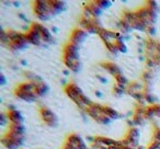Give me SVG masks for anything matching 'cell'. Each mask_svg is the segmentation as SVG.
<instances>
[{
	"mask_svg": "<svg viewBox=\"0 0 160 149\" xmlns=\"http://www.w3.org/2000/svg\"><path fill=\"white\" fill-rule=\"evenodd\" d=\"M9 132L14 134H19V135H24L27 132V127L24 126V124H11L9 125Z\"/></svg>",
	"mask_w": 160,
	"mask_h": 149,
	"instance_id": "cell-19",
	"label": "cell"
},
{
	"mask_svg": "<svg viewBox=\"0 0 160 149\" xmlns=\"http://www.w3.org/2000/svg\"><path fill=\"white\" fill-rule=\"evenodd\" d=\"M1 144H2V146H5L7 149H20L21 148L17 142H14L13 140L9 139L7 136H3V137L1 138Z\"/></svg>",
	"mask_w": 160,
	"mask_h": 149,
	"instance_id": "cell-20",
	"label": "cell"
},
{
	"mask_svg": "<svg viewBox=\"0 0 160 149\" xmlns=\"http://www.w3.org/2000/svg\"><path fill=\"white\" fill-rule=\"evenodd\" d=\"M151 107H152L153 113H155L156 117L160 118V103H156V104L151 105Z\"/></svg>",
	"mask_w": 160,
	"mask_h": 149,
	"instance_id": "cell-27",
	"label": "cell"
},
{
	"mask_svg": "<svg viewBox=\"0 0 160 149\" xmlns=\"http://www.w3.org/2000/svg\"><path fill=\"white\" fill-rule=\"evenodd\" d=\"M64 90H65L66 96L68 97L70 100H72L75 103H77L80 99L85 96L82 89H81L78 85H76L75 82H70V83H68V85H66L64 88Z\"/></svg>",
	"mask_w": 160,
	"mask_h": 149,
	"instance_id": "cell-9",
	"label": "cell"
},
{
	"mask_svg": "<svg viewBox=\"0 0 160 149\" xmlns=\"http://www.w3.org/2000/svg\"><path fill=\"white\" fill-rule=\"evenodd\" d=\"M97 3H98V6L103 10V11L107 10V9H109V8L113 5V2H112V1H109V0H105V1L104 0H98Z\"/></svg>",
	"mask_w": 160,
	"mask_h": 149,
	"instance_id": "cell-25",
	"label": "cell"
},
{
	"mask_svg": "<svg viewBox=\"0 0 160 149\" xmlns=\"http://www.w3.org/2000/svg\"><path fill=\"white\" fill-rule=\"evenodd\" d=\"M64 75H66V76H68V75H69V71H68V70H64Z\"/></svg>",
	"mask_w": 160,
	"mask_h": 149,
	"instance_id": "cell-35",
	"label": "cell"
},
{
	"mask_svg": "<svg viewBox=\"0 0 160 149\" xmlns=\"http://www.w3.org/2000/svg\"><path fill=\"white\" fill-rule=\"evenodd\" d=\"M87 6H88V8H89L90 11H91V13L93 14L94 18L98 19L99 17L102 14L103 10L99 7L98 3H97V1H89V2L87 3Z\"/></svg>",
	"mask_w": 160,
	"mask_h": 149,
	"instance_id": "cell-18",
	"label": "cell"
},
{
	"mask_svg": "<svg viewBox=\"0 0 160 149\" xmlns=\"http://www.w3.org/2000/svg\"><path fill=\"white\" fill-rule=\"evenodd\" d=\"M13 5H16V7H19V6H20V3H19V2H13Z\"/></svg>",
	"mask_w": 160,
	"mask_h": 149,
	"instance_id": "cell-36",
	"label": "cell"
},
{
	"mask_svg": "<svg viewBox=\"0 0 160 149\" xmlns=\"http://www.w3.org/2000/svg\"><path fill=\"white\" fill-rule=\"evenodd\" d=\"M35 92L38 98L45 97L49 92V86L43 80L38 81V82H35Z\"/></svg>",
	"mask_w": 160,
	"mask_h": 149,
	"instance_id": "cell-16",
	"label": "cell"
},
{
	"mask_svg": "<svg viewBox=\"0 0 160 149\" xmlns=\"http://www.w3.org/2000/svg\"><path fill=\"white\" fill-rule=\"evenodd\" d=\"M30 27H31L32 29H34V30H36V31L40 32L45 44H46V43H47V44H51V43L54 42V37H53V35H52V32L49 31L46 27H44L42 23L34 22V23H31V25H30Z\"/></svg>",
	"mask_w": 160,
	"mask_h": 149,
	"instance_id": "cell-10",
	"label": "cell"
},
{
	"mask_svg": "<svg viewBox=\"0 0 160 149\" xmlns=\"http://www.w3.org/2000/svg\"><path fill=\"white\" fill-rule=\"evenodd\" d=\"M7 83V79H6L5 75H0V85L1 86H5Z\"/></svg>",
	"mask_w": 160,
	"mask_h": 149,
	"instance_id": "cell-31",
	"label": "cell"
},
{
	"mask_svg": "<svg viewBox=\"0 0 160 149\" xmlns=\"http://www.w3.org/2000/svg\"><path fill=\"white\" fill-rule=\"evenodd\" d=\"M14 96L25 102H34L38 98L35 92V82L25 81L18 85L14 89Z\"/></svg>",
	"mask_w": 160,
	"mask_h": 149,
	"instance_id": "cell-2",
	"label": "cell"
},
{
	"mask_svg": "<svg viewBox=\"0 0 160 149\" xmlns=\"http://www.w3.org/2000/svg\"><path fill=\"white\" fill-rule=\"evenodd\" d=\"M62 149H65V148H64V147H62Z\"/></svg>",
	"mask_w": 160,
	"mask_h": 149,
	"instance_id": "cell-39",
	"label": "cell"
},
{
	"mask_svg": "<svg viewBox=\"0 0 160 149\" xmlns=\"http://www.w3.org/2000/svg\"><path fill=\"white\" fill-rule=\"evenodd\" d=\"M114 79H115V82L118 86H121V87L123 88H126L128 87L129 82H128V79L126 78V77L123 75V73H121V75H118V76L114 77Z\"/></svg>",
	"mask_w": 160,
	"mask_h": 149,
	"instance_id": "cell-21",
	"label": "cell"
},
{
	"mask_svg": "<svg viewBox=\"0 0 160 149\" xmlns=\"http://www.w3.org/2000/svg\"><path fill=\"white\" fill-rule=\"evenodd\" d=\"M103 107L104 105H101L99 103H92L87 110H86V113L92 117L97 123L101 125H109L112 122L111 118H109L103 112Z\"/></svg>",
	"mask_w": 160,
	"mask_h": 149,
	"instance_id": "cell-5",
	"label": "cell"
},
{
	"mask_svg": "<svg viewBox=\"0 0 160 149\" xmlns=\"http://www.w3.org/2000/svg\"><path fill=\"white\" fill-rule=\"evenodd\" d=\"M101 66H102L103 69H105V70H107L110 75H112L113 77L123 73L122 69H121L116 64H114L113 62H102V64H101Z\"/></svg>",
	"mask_w": 160,
	"mask_h": 149,
	"instance_id": "cell-15",
	"label": "cell"
},
{
	"mask_svg": "<svg viewBox=\"0 0 160 149\" xmlns=\"http://www.w3.org/2000/svg\"><path fill=\"white\" fill-rule=\"evenodd\" d=\"M18 17L21 19V20H23V21H28V18H27V17H25L23 13H19V14H18Z\"/></svg>",
	"mask_w": 160,
	"mask_h": 149,
	"instance_id": "cell-32",
	"label": "cell"
},
{
	"mask_svg": "<svg viewBox=\"0 0 160 149\" xmlns=\"http://www.w3.org/2000/svg\"><path fill=\"white\" fill-rule=\"evenodd\" d=\"M7 116L11 124H23L24 123V116L14 107H9L7 112Z\"/></svg>",
	"mask_w": 160,
	"mask_h": 149,
	"instance_id": "cell-13",
	"label": "cell"
},
{
	"mask_svg": "<svg viewBox=\"0 0 160 149\" xmlns=\"http://www.w3.org/2000/svg\"><path fill=\"white\" fill-rule=\"evenodd\" d=\"M65 149H88L83 138L77 133H72L66 138V142L64 144Z\"/></svg>",
	"mask_w": 160,
	"mask_h": 149,
	"instance_id": "cell-6",
	"label": "cell"
},
{
	"mask_svg": "<svg viewBox=\"0 0 160 149\" xmlns=\"http://www.w3.org/2000/svg\"><path fill=\"white\" fill-rule=\"evenodd\" d=\"M49 8H51L52 16L55 17L62 13L67 9V3L60 0H53V1H49Z\"/></svg>",
	"mask_w": 160,
	"mask_h": 149,
	"instance_id": "cell-14",
	"label": "cell"
},
{
	"mask_svg": "<svg viewBox=\"0 0 160 149\" xmlns=\"http://www.w3.org/2000/svg\"><path fill=\"white\" fill-rule=\"evenodd\" d=\"M88 35H89L88 32H86L85 30L81 29V27H77V29H75L72 32H71L70 41H69V42L73 43V44L80 45L87 40Z\"/></svg>",
	"mask_w": 160,
	"mask_h": 149,
	"instance_id": "cell-12",
	"label": "cell"
},
{
	"mask_svg": "<svg viewBox=\"0 0 160 149\" xmlns=\"http://www.w3.org/2000/svg\"><path fill=\"white\" fill-rule=\"evenodd\" d=\"M139 137H140V132H139V129L137 128V126H131L128 128V131H127L123 142H124L128 147H132V148H138V145H139Z\"/></svg>",
	"mask_w": 160,
	"mask_h": 149,
	"instance_id": "cell-8",
	"label": "cell"
},
{
	"mask_svg": "<svg viewBox=\"0 0 160 149\" xmlns=\"http://www.w3.org/2000/svg\"><path fill=\"white\" fill-rule=\"evenodd\" d=\"M115 44L116 47H118V53H127V46L126 43L124 42V40H116Z\"/></svg>",
	"mask_w": 160,
	"mask_h": 149,
	"instance_id": "cell-23",
	"label": "cell"
},
{
	"mask_svg": "<svg viewBox=\"0 0 160 149\" xmlns=\"http://www.w3.org/2000/svg\"><path fill=\"white\" fill-rule=\"evenodd\" d=\"M33 11L35 13L36 18L42 22L49 21L53 16H52L51 8H49L48 0H36L33 2Z\"/></svg>",
	"mask_w": 160,
	"mask_h": 149,
	"instance_id": "cell-4",
	"label": "cell"
},
{
	"mask_svg": "<svg viewBox=\"0 0 160 149\" xmlns=\"http://www.w3.org/2000/svg\"><path fill=\"white\" fill-rule=\"evenodd\" d=\"M96 94L99 97V98H102V92L101 91H96Z\"/></svg>",
	"mask_w": 160,
	"mask_h": 149,
	"instance_id": "cell-34",
	"label": "cell"
},
{
	"mask_svg": "<svg viewBox=\"0 0 160 149\" xmlns=\"http://www.w3.org/2000/svg\"><path fill=\"white\" fill-rule=\"evenodd\" d=\"M88 149H93V148H91V147H89V148H88Z\"/></svg>",
	"mask_w": 160,
	"mask_h": 149,
	"instance_id": "cell-38",
	"label": "cell"
},
{
	"mask_svg": "<svg viewBox=\"0 0 160 149\" xmlns=\"http://www.w3.org/2000/svg\"><path fill=\"white\" fill-rule=\"evenodd\" d=\"M21 64H22V65H27V62H25V60H22V62H21Z\"/></svg>",
	"mask_w": 160,
	"mask_h": 149,
	"instance_id": "cell-37",
	"label": "cell"
},
{
	"mask_svg": "<svg viewBox=\"0 0 160 149\" xmlns=\"http://www.w3.org/2000/svg\"><path fill=\"white\" fill-rule=\"evenodd\" d=\"M124 93H126V88H123V87H121V86H118V85H115L113 87V94L115 97L120 98V97H122Z\"/></svg>",
	"mask_w": 160,
	"mask_h": 149,
	"instance_id": "cell-24",
	"label": "cell"
},
{
	"mask_svg": "<svg viewBox=\"0 0 160 149\" xmlns=\"http://www.w3.org/2000/svg\"><path fill=\"white\" fill-rule=\"evenodd\" d=\"M97 78H98L99 79V80H100L101 81V82H107V79H105V78H103V77H101V76H97Z\"/></svg>",
	"mask_w": 160,
	"mask_h": 149,
	"instance_id": "cell-33",
	"label": "cell"
},
{
	"mask_svg": "<svg viewBox=\"0 0 160 149\" xmlns=\"http://www.w3.org/2000/svg\"><path fill=\"white\" fill-rule=\"evenodd\" d=\"M62 62L66 67L73 73H78L81 70V62H80L79 45L68 42L62 49Z\"/></svg>",
	"mask_w": 160,
	"mask_h": 149,
	"instance_id": "cell-1",
	"label": "cell"
},
{
	"mask_svg": "<svg viewBox=\"0 0 160 149\" xmlns=\"http://www.w3.org/2000/svg\"><path fill=\"white\" fill-rule=\"evenodd\" d=\"M152 140L160 142V126H155L152 129Z\"/></svg>",
	"mask_w": 160,
	"mask_h": 149,
	"instance_id": "cell-26",
	"label": "cell"
},
{
	"mask_svg": "<svg viewBox=\"0 0 160 149\" xmlns=\"http://www.w3.org/2000/svg\"><path fill=\"white\" fill-rule=\"evenodd\" d=\"M118 25L121 27V33H131L133 31V27H131V24L128 22H126L124 19H122L120 21V24Z\"/></svg>",
	"mask_w": 160,
	"mask_h": 149,
	"instance_id": "cell-22",
	"label": "cell"
},
{
	"mask_svg": "<svg viewBox=\"0 0 160 149\" xmlns=\"http://www.w3.org/2000/svg\"><path fill=\"white\" fill-rule=\"evenodd\" d=\"M38 113L42 118V121L49 127H56L58 125V117L49 107H41L38 109Z\"/></svg>",
	"mask_w": 160,
	"mask_h": 149,
	"instance_id": "cell-7",
	"label": "cell"
},
{
	"mask_svg": "<svg viewBox=\"0 0 160 149\" xmlns=\"http://www.w3.org/2000/svg\"><path fill=\"white\" fill-rule=\"evenodd\" d=\"M146 32L149 34V35H155V34L157 33V27H156V25H150V27H147Z\"/></svg>",
	"mask_w": 160,
	"mask_h": 149,
	"instance_id": "cell-30",
	"label": "cell"
},
{
	"mask_svg": "<svg viewBox=\"0 0 160 149\" xmlns=\"http://www.w3.org/2000/svg\"><path fill=\"white\" fill-rule=\"evenodd\" d=\"M103 112H104L105 115H107L109 118H111L112 121L118 120V118L122 117V114H121L120 112L116 111V110L113 109V107H109V105H104V107H103Z\"/></svg>",
	"mask_w": 160,
	"mask_h": 149,
	"instance_id": "cell-17",
	"label": "cell"
},
{
	"mask_svg": "<svg viewBox=\"0 0 160 149\" xmlns=\"http://www.w3.org/2000/svg\"><path fill=\"white\" fill-rule=\"evenodd\" d=\"M7 34L10 41L9 45H8V48L11 49L12 52L24 51L30 45L25 33H21V32L14 31V30H8Z\"/></svg>",
	"mask_w": 160,
	"mask_h": 149,
	"instance_id": "cell-3",
	"label": "cell"
},
{
	"mask_svg": "<svg viewBox=\"0 0 160 149\" xmlns=\"http://www.w3.org/2000/svg\"><path fill=\"white\" fill-rule=\"evenodd\" d=\"M25 35H27V38H28V41H29L30 44L35 45V46H44L45 45V43H44V41H43L42 35H41L40 32L32 29L31 27H29V30L27 31Z\"/></svg>",
	"mask_w": 160,
	"mask_h": 149,
	"instance_id": "cell-11",
	"label": "cell"
},
{
	"mask_svg": "<svg viewBox=\"0 0 160 149\" xmlns=\"http://www.w3.org/2000/svg\"><path fill=\"white\" fill-rule=\"evenodd\" d=\"M7 122H9L7 113H1V115H0V125H1V126H5V125L7 124Z\"/></svg>",
	"mask_w": 160,
	"mask_h": 149,
	"instance_id": "cell-28",
	"label": "cell"
},
{
	"mask_svg": "<svg viewBox=\"0 0 160 149\" xmlns=\"http://www.w3.org/2000/svg\"><path fill=\"white\" fill-rule=\"evenodd\" d=\"M147 149H160V142H156V140H152V142L147 146Z\"/></svg>",
	"mask_w": 160,
	"mask_h": 149,
	"instance_id": "cell-29",
	"label": "cell"
}]
</instances>
